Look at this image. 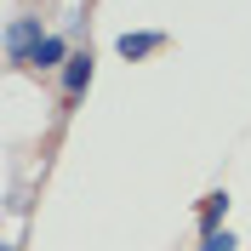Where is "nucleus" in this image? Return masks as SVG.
Returning a JSON list of instances; mask_svg holds the SVG:
<instances>
[{"instance_id": "1", "label": "nucleus", "mask_w": 251, "mask_h": 251, "mask_svg": "<svg viewBox=\"0 0 251 251\" xmlns=\"http://www.w3.org/2000/svg\"><path fill=\"white\" fill-rule=\"evenodd\" d=\"M46 29H40V17H12L6 23V63H34Z\"/></svg>"}, {"instance_id": "2", "label": "nucleus", "mask_w": 251, "mask_h": 251, "mask_svg": "<svg viewBox=\"0 0 251 251\" xmlns=\"http://www.w3.org/2000/svg\"><path fill=\"white\" fill-rule=\"evenodd\" d=\"M86 86H92V51H75L63 63V97H86Z\"/></svg>"}, {"instance_id": "3", "label": "nucleus", "mask_w": 251, "mask_h": 251, "mask_svg": "<svg viewBox=\"0 0 251 251\" xmlns=\"http://www.w3.org/2000/svg\"><path fill=\"white\" fill-rule=\"evenodd\" d=\"M160 46H166V34H160V29H143V34H120V40H114V51H120L126 63L149 57V51H160Z\"/></svg>"}, {"instance_id": "4", "label": "nucleus", "mask_w": 251, "mask_h": 251, "mask_svg": "<svg viewBox=\"0 0 251 251\" xmlns=\"http://www.w3.org/2000/svg\"><path fill=\"white\" fill-rule=\"evenodd\" d=\"M69 57H75V51H69V40H63V34H46V40H40V51H34V63H29V69H63Z\"/></svg>"}, {"instance_id": "5", "label": "nucleus", "mask_w": 251, "mask_h": 251, "mask_svg": "<svg viewBox=\"0 0 251 251\" xmlns=\"http://www.w3.org/2000/svg\"><path fill=\"white\" fill-rule=\"evenodd\" d=\"M223 211H228V194H211L205 211H200V234H217V228H223Z\"/></svg>"}, {"instance_id": "6", "label": "nucleus", "mask_w": 251, "mask_h": 251, "mask_svg": "<svg viewBox=\"0 0 251 251\" xmlns=\"http://www.w3.org/2000/svg\"><path fill=\"white\" fill-rule=\"evenodd\" d=\"M200 251H234V234L217 228V234H200Z\"/></svg>"}]
</instances>
